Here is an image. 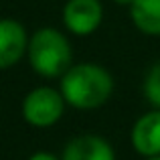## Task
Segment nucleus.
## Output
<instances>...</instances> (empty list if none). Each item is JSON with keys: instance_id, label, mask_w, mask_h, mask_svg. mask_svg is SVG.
I'll list each match as a JSON object with an SVG mask.
<instances>
[{"instance_id": "nucleus-3", "label": "nucleus", "mask_w": 160, "mask_h": 160, "mask_svg": "<svg viewBox=\"0 0 160 160\" xmlns=\"http://www.w3.org/2000/svg\"><path fill=\"white\" fill-rule=\"evenodd\" d=\"M65 98L61 91L49 85H41L31 89L22 99V118L32 128H51L65 113Z\"/></svg>"}, {"instance_id": "nucleus-4", "label": "nucleus", "mask_w": 160, "mask_h": 160, "mask_svg": "<svg viewBox=\"0 0 160 160\" xmlns=\"http://www.w3.org/2000/svg\"><path fill=\"white\" fill-rule=\"evenodd\" d=\"M103 20V6L99 0H67L63 6V24L77 37H89Z\"/></svg>"}, {"instance_id": "nucleus-5", "label": "nucleus", "mask_w": 160, "mask_h": 160, "mask_svg": "<svg viewBox=\"0 0 160 160\" xmlns=\"http://www.w3.org/2000/svg\"><path fill=\"white\" fill-rule=\"evenodd\" d=\"M28 35L22 22L14 18H0V71L14 67L27 55Z\"/></svg>"}, {"instance_id": "nucleus-8", "label": "nucleus", "mask_w": 160, "mask_h": 160, "mask_svg": "<svg viewBox=\"0 0 160 160\" xmlns=\"http://www.w3.org/2000/svg\"><path fill=\"white\" fill-rule=\"evenodd\" d=\"M130 18L140 32L160 37V0H134Z\"/></svg>"}, {"instance_id": "nucleus-9", "label": "nucleus", "mask_w": 160, "mask_h": 160, "mask_svg": "<svg viewBox=\"0 0 160 160\" xmlns=\"http://www.w3.org/2000/svg\"><path fill=\"white\" fill-rule=\"evenodd\" d=\"M146 102L150 103L154 109H160V61L154 63L148 69L144 77V85H142Z\"/></svg>"}, {"instance_id": "nucleus-6", "label": "nucleus", "mask_w": 160, "mask_h": 160, "mask_svg": "<svg viewBox=\"0 0 160 160\" xmlns=\"http://www.w3.org/2000/svg\"><path fill=\"white\" fill-rule=\"evenodd\" d=\"M130 142L140 156H160V109L146 112L134 122Z\"/></svg>"}, {"instance_id": "nucleus-7", "label": "nucleus", "mask_w": 160, "mask_h": 160, "mask_svg": "<svg viewBox=\"0 0 160 160\" xmlns=\"http://www.w3.org/2000/svg\"><path fill=\"white\" fill-rule=\"evenodd\" d=\"M61 160H116V152L103 136L81 134L65 144Z\"/></svg>"}, {"instance_id": "nucleus-10", "label": "nucleus", "mask_w": 160, "mask_h": 160, "mask_svg": "<svg viewBox=\"0 0 160 160\" xmlns=\"http://www.w3.org/2000/svg\"><path fill=\"white\" fill-rule=\"evenodd\" d=\"M27 160H61V156L53 152H47V150H39V152H32Z\"/></svg>"}, {"instance_id": "nucleus-1", "label": "nucleus", "mask_w": 160, "mask_h": 160, "mask_svg": "<svg viewBox=\"0 0 160 160\" xmlns=\"http://www.w3.org/2000/svg\"><path fill=\"white\" fill-rule=\"evenodd\" d=\"M59 91L67 106L91 112L102 108L113 93V77L106 67L98 63H77L65 71Z\"/></svg>"}, {"instance_id": "nucleus-12", "label": "nucleus", "mask_w": 160, "mask_h": 160, "mask_svg": "<svg viewBox=\"0 0 160 160\" xmlns=\"http://www.w3.org/2000/svg\"><path fill=\"white\" fill-rule=\"evenodd\" d=\"M146 160H160V156H150V158H146Z\"/></svg>"}, {"instance_id": "nucleus-11", "label": "nucleus", "mask_w": 160, "mask_h": 160, "mask_svg": "<svg viewBox=\"0 0 160 160\" xmlns=\"http://www.w3.org/2000/svg\"><path fill=\"white\" fill-rule=\"evenodd\" d=\"M116 4H120V6H132L134 0H113Z\"/></svg>"}, {"instance_id": "nucleus-2", "label": "nucleus", "mask_w": 160, "mask_h": 160, "mask_svg": "<svg viewBox=\"0 0 160 160\" xmlns=\"http://www.w3.org/2000/svg\"><path fill=\"white\" fill-rule=\"evenodd\" d=\"M27 57L32 71L45 79H61L73 65V49L65 32L53 27H41L28 37Z\"/></svg>"}]
</instances>
